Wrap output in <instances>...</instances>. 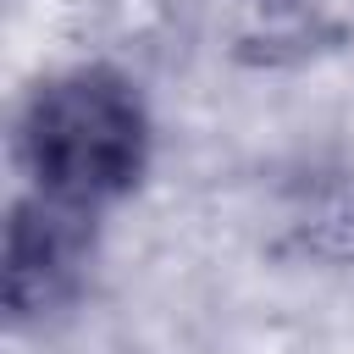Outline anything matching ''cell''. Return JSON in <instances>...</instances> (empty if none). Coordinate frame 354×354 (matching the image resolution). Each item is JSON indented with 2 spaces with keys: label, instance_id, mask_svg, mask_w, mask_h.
<instances>
[{
  "label": "cell",
  "instance_id": "cell-2",
  "mask_svg": "<svg viewBox=\"0 0 354 354\" xmlns=\"http://www.w3.org/2000/svg\"><path fill=\"white\" fill-rule=\"evenodd\" d=\"M105 216L11 188L0 221V310L11 332H44L72 315L100 266Z\"/></svg>",
  "mask_w": 354,
  "mask_h": 354
},
{
  "label": "cell",
  "instance_id": "cell-1",
  "mask_svg": "<svg viewBox=\"0 0 354 354\" xmlns=\"http://www.w3.org/2000/svg\"><path fill=\"white\" fill-rule=\"evenodd\" d=\"M6 149L17 188L111 216L144 194L160 155V122L133 66L88 55L39 72L17 94Z\"/></svg>",
  "mask_w": 354,
  "mask_h": 354
},
{
  "label": "cell",
  "instance_id": "cell-3",
  "mask_svg": "<svg viewBox=\"0 0 354 354\" xmlns=\"http://www.w3.org/2000/svg\"><path fill=\"white\" fill-rule=\"evenodd\" d=\"M348 243H354V188H348Z\"/></svg>",
  "mask_w": 354,
  "mask_h": 354
}]
</instances>
